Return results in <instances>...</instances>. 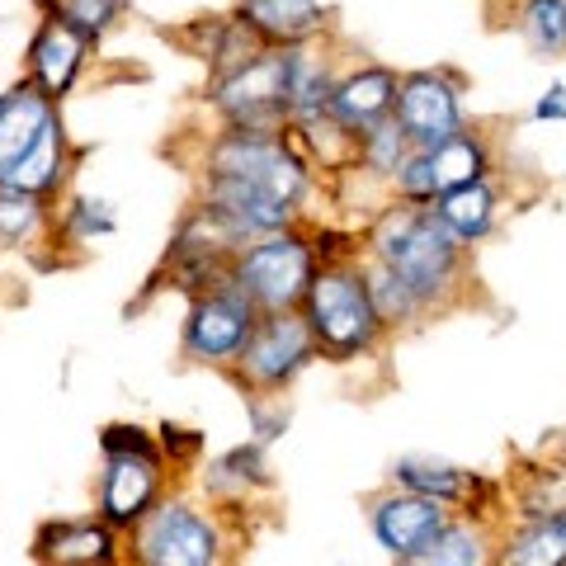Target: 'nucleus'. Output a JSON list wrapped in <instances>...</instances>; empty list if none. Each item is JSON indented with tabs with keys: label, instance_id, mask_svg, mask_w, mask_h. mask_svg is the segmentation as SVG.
Masks as SVG:
<instances>
[{
	"label": "nucleus",
	"instance_id": "obj_6",
	"mask_svg": "<svg viewBox=\"0 0 566 566\" xmlns=\"http://www.w3.org/2000/svg\"><path fill=\"white\" fill-rule=\"evenodd\" d=\"M316 354L322 349H316V335L303 312H264L255 335L245 340V349L237 354V364L227 374H232L241 392L270 397V392H283Z\"/></svg>",
	"mask_w": 566,
	"mask_h": 566
},
{
	"label": "nucleus",
	"instance_id": "obj_19",
	"mask_svg": "<svg viewBox=\"0 0 566 566\" xmlns=\"http://www.w3.org/2000/svg\"><path fill=\"white\" fill-rule=\"evenodd\" d=\"M510 24L534 57H566V0H510Z\"/></svg>",
	"mask_w": 566,
	"mask_h": 566
},
{
	"label": "nucleus",
	"instance_id": "obj_20",
	"mask_svg": "<svg viewBox=\"0 0 566 566\" xmlns=\"http://www.w3.org/2000/svg\"><path fill=\"white\" fill-rule=\"evenodd\" d=\"M486 557H491L486 528L472 520H449L420 553H411L397 566H486Z\"/></svg>",
	"mask_w": 566,
	"mask_h": 566
},
{
	"label": "nucleus",
	"instance_id": "obj_1",
	"mask_svg": "<svg viewBox=\"0 0 566 566\" xmlns=\"http://www.w3.org/2000/svg\"><path fill=\"white\" fill-rule=\"evenodd\" d=\"M463 251L468 245L439 222V212L430 203L397 199L392 208L378 212L374 232H368V260L392 270L424 303V312L434 303H444L458 289V279H463Z\"/></svg>",
	"mask_w": 566,
	"mask_h": 566
},
{
	"label": "nucleus",
	"instance_id": "obj_27",
	"mask_svg": "<svg viewBox=\"0 0 566 566\" xmlns=\"http://www.w3.org/2000/svg\"><path fill=\"white\" fill-rule=\"evenodd\" d=\"M123 6H128V0H52L43 14H57V20H66L76 33H85L91 43H99L104 33L123 20Z\"/></svg>",
	"mask_w": 566,
	"mask_h": 566
},
{
	"label": "nucleus",
	"instance_id": "obj_9",
	"mask_svg": "<svg viewBox=\"0 0 566 566\" xmlns=\"http://www.w3.org/2000/svg\"><path fill=\"white\" fill-rule=\"evenodd\" d=\"M392 118L401 123V133L411 137V147H439V142H449L453 133L468 128L463 76H458L453 66L401 71Z\"/></svg>",
	"mask_w": 566,
	"mask_h": 566
},
{
	"label": "nucleus",
	"instance_id": "obj_29",
	"mask_svg": "<svg viewBox=\"0 0 566 566\" xmlns=\"http://www.w3.org/2000/svg\"><path fill=\"white\" fill-rule=\"evenodd\" d=\"M562 118H566V85L553 81L534 104V123H562Z\"/></svg>",
	"mask_w": 566,
	"mask_h": 566
},
{
	"label": "nucleus",
	"instance_id": "obj_13",
	"mask_svg": "<svg viewBox=\"0 0 566 566\" xmlns=\"http://www.w3.org/2000/svg\"><path fill=\"white\" fill-rule=\"evenodd\" d=\"M397 85H401V76H397L392 66H382V62L354 66V71H345V76L335 81L326 118L335 123V128H345L349 137H359V133L374 128V123L392 118V109H397Z\"/></svg>",
	"mask_w": 566,
	"mask_h": 566
},
{
	"label": "nucleus",
	"instance_id": "obj_10",
	"mask_svg": "<svg viewBox=\"0 0 566 566\" xmlns=\"http://www.w3.org/2000/svg\"><path fill=\"white\" fill-rule=\"evenodd\" d=\"M476 175H491V147L468 123L463 133H453L449 142H439V147H416L406 156V166L392 180V193L406 203H434L444 189L468 185Z\"/></svg>",
	"mask_w": 566,
	"mask_h": 566
},
{
	"label": "nucleus",
	"instance_id": "obj_8",
	"mask_svg": "<svg viewBox=\"0 0 566 566\" xmlns=\"http://www.w3.org/2000/svg\"><path fill=\"white\" fill-rule=\"evenodd\" d=\"M208 104L232 128H289V48H264L245 66L208 81Z\"/></svg>",
	"mask_w": 566,
	"mask_h": 566
},
{
	"label": "nucleus",
	"instance_id": "obj_31",
	"mask_svg": "<svg viewBox=\"0 0 566 566\" xmlns=\"http://www.w3.org/2000/svg\"><path fill=\"white\" fill-rule=\"evenodd\" d=\"M491 6H501V0H491ZM505 6H510V0H505Z\"/></svg>",
	"mask_w": 566,
	"mask_h": 566
},
{
	"label": "nucleus",
	"instance_id": "obj_12",
	"mask_svg": "<svg viewBox=\"0 0 566 566\" xmlns=\"http://www.w3.org/2000/svg\"><path fill=\"white\" fill-rule=\"evenodd\" d=\"M91 39L85 33H76L66 20H57V14H43V24L33 29L29 39V81L39 85L43 95L52 99H66L71 91H76V81L85 76V62H91Z\"/></svg>",
	"mask_w": 566,
	"mask_h": 566
},
{
	"label": "nucleus",
	"instance_id": "obj_3",
	"mask_svg": "<svg viewBox=\"0 0 566 566\" xmlns=\"http://www.w3.org/2000/svg\"><path fill=\"white\" fill-rule=\"evenodd\" d=\"M99 491H95V515L114 524L118 534L147 515L166 491V453L151 444L147 430L137 424H109L99 434Z\"/></svg>",
	"mask_w": 566,
	"mask_h": 566
},
{
	"label": "nucleus",
	"instance_id": "obj_2",
	"mask_svg": "<svg viewBox=\"0 0 566 566\" xmlns=\"http://www.w3.org/2000/svg\"><path fill=\"white\" fill-rule=\"evenodd\" d=\"M307 326L316 335V349L331 364H349L368 354L382 335V316L374 307V289H368V270L359 260H322L307 283L303 307Z\"/></svg>",
	"mask_w": 566,
	"mask_h": 566
},
{
	"label": "nucleus",
	"instance_id": "obj_11",
	"mask_svg": "<svg viewBox=\"0 0 566 566\" xmlns=\"http://www.w3.org/2000/svg\"><path fill=\"white\" fill-rule=\"evenodd\" d=\"M368 524H374V538L382 553L392 562H406L449 524V505L434 501V495L397 486V491H382L368 501Z\"/></svg>",
	"mask_w": 566,
	"mask_h": 566
},
{
	"label": "nucleus",
	"instance_id": "obj_5",
	"mask_svg": "<svg viewBox=\"0 0 566 566\" xmlns=\"http://www.w3.org/2000/svg\"><path fill=\"white\" fill-rule=\"evenodd\" d=\"M133 566H227L222 524L180 495H161L128 528Z\"/></svg>",
	"mask_w": 566,
	"mask_h": 566
},
{
	"label": "nucleus",
	"instance_id": "obj_24",
	"mask_svg": "<svg viewBox=\"0 0 566 566\" xmlns=\"http://www.w3.org/2000/svg\"><path fill=\"white\" fill-rule=\"evenodd\" d=\"M118 218L104 199H85V193H71L52 218V237H62L66 245H95L99 237H114Z\"/></svg>",
	"mask_w": 566,
	"mask_h": 566
},
{
	"label": "nucleus",
	"instance_id": "obj_30",
	"mask_svg": "<svg viewBox=\"0 0 566 566\" xmlns=\"http://www.w3.org/2000/svg\"><path fill=\"white\" fill-rule=\"evenodd\" d=\"M48 6H52V0H39V10H48Z\"/></svg>",
	"mask_w": 566,
	"mask_h": 566
},
{
	"label": "nucleus",
	"instance_id": "obj_28",
	"mask_svg": "<svg viewBox=\"0 0 566 566\" xmlns=\"http://www.w3.org/2000/svg\"><path fill=\"white\" fill-rule=\"evenodd\" d=\"M245 416H251V434L260 439V444H274V439L289 430V406L279 401V392L251 397V401H245Z\"/></svg>",
	"mask_w": 566,
	"mask_h": 566
},
{
	"label": "nucleus",
	"instance_id": "obj_17",
	"mask_svg": "<svg viewBox=\"0 0 566 566\" xmlns=\"http://www.w3.org/2000/svg\"><path fill=\"white\" fill-rule=\"evenodd\" d=\"M430 208L439 212V222H444L458 241L472 245V241H482V237L491 232V227H495V212H501V199H495L491 175H476V180H468V185L444 189Z\"/></svg>",
	"mask_w": 566,
	"mask_h": 566
},
{
	"label": "nucleus",
	"instance_id": "obj_25",
	"mask_svg": "<svg viewBox=\"0 0 566 566\" xmlns=\"http://www.w3.org/2000/svg\"><path fill=\"white\" fill-rule=\"evenodd\" d=\"M411 137L401 133L397 118H382L374 123L368 133L354 137V161H359L368 175H382V180H397V170L406 166V156H411Z\"/></svg>",
	"mask_w": 566,
	"mask_h": 566
},
{
	"label": "nucleus",
	"instance_id": "obj_22",
	"mask_svg": "<svg viewBox=\"0 0 566 566\" xmlns=\"http://www.w3.org/2000/svg\"><path fill=\"white\" fill-rule=\"evenodd\" d=\"M203 486L212 495H245L255 486H270V463H264V444L251 439V444L227 449L222 458H212L203 472Z\"/></svg>",
	"mask_w": 566,
	"mask_h": 566
},
{
	"label": "nucleus",
	"instance_id": "obj_26",
	"mask_svg": "<svg viewBox=\"0 0 566 566\" xmlns=\"http://www.w3.org/2000/svg\"><path fill=\"white\" fill-rule=\"evenodd\" d=\"M364 270H368V289H374V307H378V316H382V326L416 322V316L424 312L420 297H416L411 289H406V283H401L392 270H382L378 260H368Z\"/></svg>",
	"mask_w": 566,
	"mask_h": 566
},
{
	"label": "nucleus",
	"instance_id": "obj_15",
	"mask_svg": "<svg viewBox=\"0 0 566 566\" xmlns=\"http://www.w3.org/2000/svg\"><path fill=\"white\" fill-rule=\"evenodd\" d=\"M52 123H57V99L43 95L29 76L0 95V180L24 161L29 147L52 128Z\"/></svg>",
	"mask_w": 566,
	"mask_h": 566
},
{
	"label": "nucleus",
	"instance_id": "obj_16",
	"mask_svg": "<svg viewBox=\"0 0 566 566\" xmlns=\"http://www.w3.org/2000/svg\"><path fill=\"white\" fill-rule=\"evenodd\" d=\"M237 20L260 33L270 48H293V43H316L326 39V6L322 0H237Z\"/></svg>",
	"mask_w": 566,
	"mask_h": 566
},
{
	"label": "nucleus",
	"instance_id": "obj_7",
	"mask_svg": "<svg viewBox=\"0 0 566 566\" xmlns=\"http://www.w3.org/2000/svg\"><path fill=\"white\" fill-rule=\"evenodd\" d=\"M260 307L245 297L232 274H222L218 283H208L193 297V307L185 316V335H180V354L189 364H208V368H232L237 354L260 326Z\"/></svg>",
	"mask_w": 566,
	"mask_h": 566
},
{
	"label": "nucleus",
	"instance_id": "obj_4",
	"mask_svg": "<svg viewBox=\"0 0 566 566\" xmlns=\"http://www.w3.org/2000/svg\"><path fill=\"white\" fill-rule=\"evenodd\" d=\"M316 264H322L316 241L307 232H297V227H283V232L245 241L227 274L260 312H297Z\"/></svg>",
	"mask_w": 566,
	"mask_h": 566
},
{
	"label": "nucleus",
	"instance_id": "obj_23",
	"mask_svg": "<svg viewBox=\"0 0 566 566\" xmlns=\"http://www.w3.org/2000/svg\"><path fill=\"white\" fill-rule=\"evenodd\" d=\"M48 227H52L48 199L0 185V251H24V245L39 241Z\"/></svg>",
	"mask_w": 566,
	"mask_h": 566
},
{
	"label": "nucleus",
	"instance_id": "obj_21",
	"mask_svg": "<svg viewBox=\"0 0 566 566\" xmlns=\"http://www.w3.org/2000/svg\"><path fill=\"white\" fill-rule=\"evenodd\" d=\"M392 482L406 491H420V495H434L444 505H463L468 495L476 491V476L463 468H449V463H430V458H401L392 468Z\"/></svg>",
	"mask_w": 566,
	"mask_h": 566
},
{
	"label": "nucleus",
	"instance_id": "obj_18",
	"mask_svg": "<svg viewBox=\"0 0 566 566\" xmlns=\"http://www.w3.org/2000/svg\"><path fill=\"white\" fill-rule=\"evenodd\" d=\"M495 566H566V505L547 515H528L520 534H510Z\"/></svg>",
	"mask_w": 566,
	"mask_h": 566
},
{
	"label": "nucleus",
	"instance_id": "obj_14",
	"mask_svg": "<svg viewBox=\"0 0 566 566\" xmlns=\"http://www.w3.org/2000/svg\"><path fill=\"white\" fill-rule=\"evenodd\" d=\"M43 566H114L118 562V528L91 520H48L33 538Z\"/></svg>",
	"mask_w": 566,
	"mask_h": 566
}]
</instances>
